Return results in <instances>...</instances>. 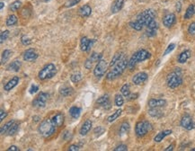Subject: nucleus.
<instances>
[{
  "label": "nucleus",
  "instance_id": "nucleus-1",
  "mask_svg": "<svg viewBox=\"0 0 195 151\" xmlns=\"http://www.w3.org/2000/svg\"><path fill=\"white\" fill-rule=\"evenodd\" d=\"M128 63H129V60L126 59V58H123L121 59L119 62H117L114 66H113V69L109 71L106 75V78L108 80H114L115 78L119 77L123 72L124 70L127 69L128 67Z\"/></svg>",
  "mask_w": 195,
  "mask_h": 151
},
{
  "label": "nucleus",
  "instance_id": "nucleus-2",
  "mask_svg": "<svg viewBox=\"0 0 195 151\" xmlns=\"http://www.w3.org/2000/svg\"><path fill=\"white\" fill-rule=\"evenodd\" d=\"M56 129L57 127L53 123L52 120L45 119L40 122L38 128V131L43 138H49L56 132Z\"/></svg>",
  "mask_w": 195,
  "mask_h": 151
},
{
  "label": "nucleus",
  "instance_id": "nucleus-3",
  "mask_svg": "<svg viewBox=\"0 0 195 151\" xmlns=\"http://www.w3.org/2000/svg\"><path fill=\"white\" fill-rule=\"evenodd\" d=\"M166 84L168 87L175 89L178 87L179 85L183 84V77H182V72L180 69H176L175 71H173L167 75L166 77Z\"/></svg>",
  "mask_w": 195,
  "mask_h": 151
},
{
  "label": "nucleus",
  "instance_id": "nucleus-4",
  "mask_svg": "<svg viewBox=\"0 0 195 151\" xmlns=\"http://www.w3.org/2000/svg\"><path fill=\"white\" fill-rule=\"evenodd\" d=\"M151 57V54L150 52H148L146 50H139L137 52H135L132 57L131 58V59L129 60V63H128V67L129 69H132L138 62H141V61H144L147 59H149Z\"/></svg>",
  "mask_w": 195,
  "mask_h": 151
},
{
  "label": "nucleus",
  "instance_id": "nucleus-5",
  "mask_svg": "<svg viewBox=\"0 0 195 151\" xmlns=\"http://www.w3.org/2000/svg\"><path fill=\"white\" fill-rule=\"evenodd\" d=\"M57 73V68L54 64L52 63H49L47 65H45L44 67H43L39 74H38V77L40 80H47V79H51Z\"/></svg>",
  "mask_w": 195,
  "mask_h": 151
},
{
  "label": "nucleus",
  "instance_id": "nucleus-6",
  "mask_svg": "<svg viewBox=\"0 0 195 151\" xmlns=\"http://www.w3.org/2000/svg\"><path fill=\"white\" fill-rule=\"evenodd\" d=\"M155 17L156 13L153 9H147L137 16V20L143 26H147L151 21L155 19Z\"/></svg>",
  "mask_w": 195,
  "mask_h": 151
},
{
  "label": "nucleus",
  "instance_id": "nucleus-7",
  "mask_svg": "<svg viewBox=\"0 0 195 151\" xmlns=\"http://www.w3.org/2000/svg\"><path fill=\"white\" fill-rule=\"evenodd\" d=\"M152 124L147 121H141L137 122L135 126V132L138 137H144L148 131H152Z\"/></svg>",
  "mask_w": 195,
  "mask_h": 151
},
{
  "label": "nucleus",
  "instance_id": "nucleus-8",
  "mask_svg": "<svg viewBox=\"0 0 195 151\" xmlns=\"http://www.w3.org/2000/svg\"><path fill=\"white\" fill-rule=\"evenodd\" d=\"M50 97V95L44 92H41L38 95V96L32 101V105L37 108H44L46 103Z\"/></svg>",
  "mask_w": 195,
  "mask_h": 151
},
{
  "label": "nucleus",
  "instance_id": "nucleus-9",
  "mask_svg": "<svg viewBox=\"0 0 195 151\" xmlns=\"http://www.w3.org/2000/svg\"><path fill=\"white\" fill-rule=\"evenodd\" d=\"M106 69H107V62L103 59L99 60L96 64V66L95 67V69H94L95 77H96L97 78H101L105 74Z\"/></svg>",
  "mask_w": 195,
  "mask_h": 151
},
{
  "label": "nucleus",
  "instance_id": "nucleus-10",
  "mask_svg": "<svg viewBox=\"0 0 195 151\" xmlns=\"http://www.w3.org/2000/svg\"><path fill=\"white\" fill-rule=\"evenodd\" d=\"M180 124L183 129H187V131H191V129H195V122L189 114H185L184 116H183Z\"/></svg>",
  "mask_w": 195,
  "mask_h": 151
},
{
  "label": "nucleus",
  "instance_id": "nucleus-11",
  "mask_svg": "<svg viewBox=\"0 0 195 151\" xmlns=\"http://www.w3.org/2000/svg\"><path fill=\"white\" fill-rule=\"evenodd\" d=\"M95 40H88L87 37H82L80 40V48L82 51H87L93 46Z\"/></svg>",
  "mask_w": 195,
  "mask_h": 151
},
{
  "label": "nucleus",
  "instance_id": "nucleus-12",
  "mask_svg": "<svg viewBox=\"0 0 195 151\" xmlns=\"http://www.w3.org/2000/svg\"><path fill=\"white\" fill-rule=\"evenodd\" d=\"M176 16L175 14H168L163 18V25L167 28L172 27L176 24Z\"/></svg>",
  "mask_w": 195,
  "mask_h": 151
},
{
  "label": "nucleus",
  "instance_id": "nucleus-13",
  "mask_svg": "<svg viewBox=\"0 0 195 151\" xmlns=\"http://www.w3.org/2000/svg\"><path fill=\"white\" fill-rule=\"evenodd\" d=\"M38 57H39V55L35 52V51L33 49L26 50L24 52V55H23L24 60L25 61H28V62H32V61L36 60L38 59Z\"/></svg>",
  "mask_w": 195,
  "mask_h": 151
},
{
  "label": "nucleus",
  "instance_id": "nucleus-14",
  "mask_svg": "<svg viewBox=\"0 0 195 151\" xmlns=\"http://www.w3.org/2000/svg\"><path fill=\"white\" fill-rule=\"evenodd\" d=\"M147 77H148L147 74L145 73V72L137 73L136 75L133 76V77H132V82H133V84H135V85H141V84H143L144 82L147 81Z\"/></svg>",
  "mask_w": 195,
  "mask_h": 151
},
{
  "label": "nucleus",
  "instance_id": "nucleus-15",
  "mask_svg": "<svg viewBox=\"0 0 195 151\" xmlns=\"http://www.w3.org/2000/svg\"><path fill=\"white\" fill-rule=\"evenodd\" d=\"M92 125H93V123H92V121H91V120H86V121L83 123L82 127L80 128V131H79L80 135L85 136L86 134H87V133L90 131V129H91V128H92Z\"/></svg>",
  "mask_w": 195,
  "mask_h": 151
},
{
  "label": "nucleus",
  "instance_id": "nucleus-16",
  "mask_svg": "<svg viewBox=\"0 0 195 151\" xmlns=\"http://www.w3.org/2000/svg\"><path fill=\"white\" fill-rule=\"evenodd\" d=\"M96 103L100 104L101 106H103V108H105V109H110L111 108V103H110L109 95H103V96L98 98Z\"/></svg>",
  "mask_w": 195,
  "mask_h": 151
},
{
  "label": "nucleus",
  "instance_id": "nucleus-17",
  "mask_svg": "<svg viewBox=\"0 0 195 151\" xmlns=\"http://www.w3.org/2000/svg\"><path fill=\"white\" fill-rule=\"evenodd\" d=\"M166 104V101L164 99H150L148 101V106L150 108H160Z\"/></svg>",
  "mask_w": 195,
  "mask_h": 151
},
{
  "label": "nucleus",
  "instance_id": "nucleus-18",
  "mask_svg": "<svg viewBox=\"0 0 195 151\" xmlns=\"http://www.w3.org/2000/svg\"><path fill=\"white\" fill-rule=\"evenodd\" d=\"M19 83V77H12L6 84H5L4 85V90L5 91H10L12 90L14 87L17 85V84Z\"/></svg>",
  "mask_w": 195,
  "mask_h": 151
},
{
  "label": "nucleus",
  "instance_id": "nucleus-19",
  "mask_svg": "<svg viewBox=\"0 0 195 151\" xmlns=\"http://www.w3.org/2000/svg\"><path fill=\"white\" fill-rule=\"evenodd\" d=\"M92 13V8L89 5H84L78 9V14L82 17H88Z\"/></svg>",
  "mask_w": 195,
  "mask_h": 151
},
{
  "label": "nucleus",
  "instance_id": "nucleus-20",
  "mask_svg": "<svg viewBox=\"0 0 195 151\" xmlns=\"http://www.w3.org/2000/svg\"><path fill=\"white\" fill-rule=\"evenodd\" d=\"M51 120H52L53 123L55 124V126H56L57 128H58V127H60V126L63 125L64 121H65V116H64V114L58 113L55 114V115L52 117Z\"/></svg>",
  "mask_w": 195,
  "mask_h": 151
},
{
  "label": "nucleus",
  "instance_id": "nucleus-21",
  "mask_svg": "<svg viewBox=\"0 0 195 151\" xmlns=\"http://www.w3.org/2000/svg\"><path fill=\"white\" fill-rule=\"evenodd\" d=\"M123 5H124V0H115L111 7L112 13L116 14V13L120 12L121 10V8L123 7Z\"/></svg>",
  "mask_w": 195,
  "mask_h": 151
},
{
  "label": "nucleus",
  "instance_id": "nucleus-22",
  "mask_svg": "<svg viewBox=\"0 0 195 151\" xmlns=\"http://www.w3.org/2000/svg\"><path fill=\"white\" fill-rule=\"evenodd\" d=\"M22 67V62L18 59H15L14 61H12L7 67V70L10 71H14V72H18L20 70Z\"/></svg>",
  "mask_w": 195,
  "mask_h": 151
},
{
  "label": "nucleus",
  "instance_id": "nucleus-23",
  "mask_svg": "<svg viewBox=\"0 0 195 151\" xmlns=\"http://www.w3.org/2000/svg\"><path fill=\"white\" fill-rule=\"evenodd\" d=\"M190 57H191V51L189 50H186V51L181 52L180 55L178 56V62L181 64H183L189 59Z\"/></svg>",
  "mask_w": 195,
  "mask_h": 151
},
{
  "label": "nucleus",
  "instance_id": "nucleus-24",
  "mask_svg": "<svg viewBox=\"0 0 195 151\" xmlns=\"http://www.w3.org/2000/svg\"><path fill=\"white\" fill-rule=\"evenodd\" d=\"M171 133H172L171 129H165V131H161V132H159V133L154 138V141H155V142H160V141H162L166 136L170 135Z\"/></svg>",
  "mask_w": 195,
  "mask_h": 151
},
{
  "label": "nucleus",
  "instance_id": "nucleus-25",
  "mask_svg": "<svg viewBox=\"0 0 195 151\" xmlns=\"http://www.w3.org/2000/svg\"><path fill=\"white\" fill-rule=\"evenodd\" d=\"M123 58H124V53H123V52H121V51H120V52H116V53L114 54L113 58L112 59L111 63H110L109 66H110L111 68L113 67L117 62H119V61H120L121 59H123Z\"/></svg>",
  "mask_w": 195,
  "mask_h": 151
},
{
  "label": "nucleus",
  "instance_id": "nucleus-26",
  "mask_svg": "<svg viewBox=\"0 0 195 151\" xmlns=\"http://www.w3.org/2000/svg\"><path fill=\"white\" fill-rule=\"evenodd\" d=\"M69 114L73 119H77V118H79V116L81 114V109L79 107L73 106L69 109Z\"/></svg>",
  "mask_w": 195,
  "mask_h": 151
},
{
  "label": "nucleus",
  "instance_id": "nucleus-27",
  "mask_svg": "<svg viewBox=\"0 0 195 151\" xmlns=\"http://www.w3.org/2000/svg\"><path fill=\"white\" fill-rule=\"evenodd\" d=\"M74 90L70 86H63L59 90V94L63 96H69L73 94Z\"/></svg>",
  "mask_w": 195,
  "mask_h": 151
},
{
  "label": "nucleus",
  "instance_id": "nucleus-28",
  "mask_svg": "<svg viewBox=\"0 0 195 151\" xmlns=\"http://www.w3.org/2000/svg\"><path fill=\"white\" fill-rule=\"evenodd\" d=\"M129 129H131V126H129V122H123L121 127H120V131H119V134L121 136H123L125 134H127L129 131Z\"/></svg>",
  "mask_w": 195,
  "mask_h": 151
},
{
  "label": "nucleus",
  "instance_id": "nucleus-29",
  "mask_svg": "<svg viewBox=\"0 0 195 151\" xmlns=\"http://www.w3.org/2000/svg\"><path fill=\"white\" fill-rule=\"evenodd\" d=\"M148 114L154 118H161L163 116L162 112L158 110V108H150V110L148 111Z\"/></svg>",
  "mask_w": 195,
  "mask_h": 151
},
{
  "label": "nucleus",
  "instance_id": "nucleus-30",
  "mask_svg": "<svg viewBox=\"0 0 195 151\" xmlns=\"http://www.w3.org/2000/svg\"><path fill=\"white\" fill-rule=\"evenodd\" d=\"M14 123V120H11V121H9L8 122H6L5 125H3L2 127H1V129H0V133H1V135H5L6 133H7L8 132V131H9V129L12 127V125Z\"/></svg>",
  "mask_w": 195,
  "mask_h": 151
},
{
  "label": "nucleus",
  "instance_id": "nucleus-31",
  "mask_svg": "<svg viewBox=\"0 0 195 151\" xmlns=\"http://www.w3.org/2000/svg\"><path fill=\"white\" fill-rule=\"evenodd\" d=\"M195 14V6L193 5H190L188 7V8L186 9V12L184 14V19H190L193 16V14Z\"/></svg>",
  "mask_w": 195,
  "mask_h": 151
},
{
  "label": "nucleus",
  "instance_id": "nucleus-32",
  "mask_svg": "<svg viewBox=\"0 0 195 151\" xmlns=\"http://www.w3.org/2000/svg\"><path fill=\"white\" fill-rule=\"evenodd\" d=\"M16 24H17V17H16V15L10 14L6 18V26H13V25H14Z\"/></svg>",
  "mask_w": 195,
  "mask_h": 151
},
{
  "label": "nucleus",
  "instance_id": "nucleus-33",
  "mask_svg": "<svg viewBox=\"0 0 195 151\" xmlns=\"http://www.w3.org/2000/svg\"><path fill=\"white\" fill-rule=\"evenodd\" d=\"M12 55V51L10 50H5L2 53V57H1V63L5 64L8 61V59H10Z\"/></svg>",
  "mask_w": 195,
  "mask_h": 151
},
{
  "label": "nucleus",
  "instance_id": "nucleus-34",
  "mask_svg": "<svg viewBox=\"0 0 195 151\" xmlns=\"http://www.w3.org/2000/svg\"><path fill=\"white\" fill-rule=\"evenodd\" d=\"M114 103H115V105L117 107H121L123 105L124 103V99H123V95H120V94H117L115 95V98H114Z\"/></svg>",
  "mask_w": 195,
  "mask_h": 151
},
{
  "label": "nucleus",
  "instance_id": "nucleus-35",
  "mask_svg": "<svg viewBox=\"0 0 195 151\" xmlns=\"http://www.w3.org/2000/svg\"><path fill=\"white\" fill-rule=\"evenodd\" d=\"M121 93L124 97H128L129 95H131V90H129V84H125L121 88Z\"/></svg>",
  "mask_w": 195,
  "mask_h": 151
},
{
  "label": "nucleus",
  "instance_id": "nucleus-36",
  "mask_svg": "<svg viewBox=\"0 0 195 151\" xmlns=\"http://www.w3.org/2000/svg\"><path fill=\"white\" fill-rule=\"evenodd\" d=\"M121 113H122V110L121 109H119V110H117L115 113H113L112 115H110L109 117H108V119H107V121H109V122H113V121H114L116 119H118V117L121 114Z\"/></svg>",
  "mask_w": 195,
  "mask_h": 151
},
{
  "label": "nucleus",
  "instance_id": "nucleus-37",
  "mask_svg": "<svg viewBox=\"0 0 195 151\" xmlns=\"http://www.w3.org/2000/svg\"><path fill=\"white\" fill-rule=\"evenodd\" d=\"M129 25H131V28H133L136 31H141L142 28H143V25L139 23L138 20H136L134 22H131V23H129Z\"/></svg>",
  "mask_w": 195,
  "mask_h": 151
},
{
  "label": "nucleus",
  "instance_id": "nucleus-38",
  "mask_svg": "<svg viewBox=\"0 0 195 151\" xmlns=\"http://www.w3.org/2000/svg\"><path fill=\"white\" fill-rule=\"evenodd\" d=\"M21 6H22L21 1H19V0H16V1L13 2V3L10 5L9 8H10V10H11L12 12H15V11L19 10V8L21 7Z\"/></svg>",
  "mask_w": 195,
  "mask_h": 151
},
{
  "label": "nucleus",
  "instance_id": "nucleus-39",
  "mask_svg": "<svg viewBox=\"0 0 195 151\" xmlns=\"http://www.w3.org/2000/svg\"><path fill=\"white\" fill-rule=\"evenodd\" d=\"M18 129H19V124L16 123V122H14V123L12 125V127L9 129V131H8L7 134L10 135V136H13V135H14V134L18 131Z\"/></svg>",
  "mask_w": 195,
  "mask_h": 151
},
{
  "label": "nucleus",
  "instance_id": "nucleus-40",
  "mask_svg": "<svg viewBox=\"0 0 195 151\" xmlns=\"http://www.w3.org/2000/svg\"><path fill=\"white\" fill-rule=\"evenodd\" d=\"M82 77H82V74L79 73V72H77V73L71 75L70 80H71L73 83H78V82H80V81L82 80Z\"/></svg>",
  "mask_w": 195,
  "mask_h": 151
},
{
  "label": "nucleus",
  "instance_id": "nucleus-41",
  "mask_svg": "<svg viewBox=\"0 0 195 151\" xmlns=\"http://www.w3.org/2000/svg\"><path fill=\"white\" fill-rule=\"evenodd\" d=\"M102 57L103 55L100 54V53H97V52H93L91 54V56L89 57V59L93 61V62H95V61H99L102 59Z\"/></svg>",
  "mask_w": 195,
  "mask_h": 151
},
{
  "label": "nucleus",
  "instance_id": "nucleus-42",
  "mask_svg": "<svg viewBox=\"0 0 195 151\" xmlns=\"http://www.w3.org/2000/svg\"><path fill=\"white\" fill-rule=\"evenodd\" d=\"M157 29H154V28H148L147 27V31H146V34L148 37H154L157 34Z\"/></svg>",
  "mask_w": 195,
  "mask_h": 151
},
{
  "label": "nucleus",
  "instance_id": "nucleus-43",
  "mask_svg": "<svg viewBox=\"0 0 195 151\" xmlns=\"http://www.w3.org/2000/svg\"><path fill=\"white\" fill-rule=\"evenodd\" d=\"M8 36H9V31L8 30H6V31L2 32L1 35H0V42L3 43L4 41H6L8 38Z\"/></svg>",
  "mask_w": 195,
  "mask_h": 151
},
{
  "label": "nucleus",
  "instance_id": "nucleus-44",
  "mask_svg": "<svg viewBox=\"0 0 195 151\" xmlns=\"http://www.w3.org/2000/svg\"><path fill=\"white\" fill-rule=\"evenodd\" d=\"M81 0H69L68 2L65 3V7H74L75 5L78 4Z\"/></svg>",
  "mask_w": 195,
  "mask_h": 151
},
{
  "label": "nucleus",
  "instance_id": "nucleus-45",
  "mask_svg": "<svg viewBox=\"0 0 195 151\" xmlns=\"http://www.w3.org/2000/svg\"><path fill=\"white\" fill-rule=\"evenodd\" d=\"M21 41H22V43H23V44H24L25 46L30 45L31 43H32L31 39H30V38H28V37H27V36H25V35L22 36V38H21Z\"/></svg>",
  "mask_w": 195,
  "mask_h": 151
},
{
  "label": "nucleus",
  "instance_id": "nucleus-46",
  "mask_svg": "<svg viewBox=\"0 0 195 151\" xmlns=\"http://www.w3.org/2000/svg\"><path fill=\"white\" fill-rule=\"evenodd\" d=\"M188 33L191 36H195V22L191 23L188 27Z\"/></svg>",
  "mask_w": 195,
  "mask_h": 151
},
{
  "label": "nucleus",
  "instance_id": "nucleus-47",
  "mask_svg": "<svg viewBox=\"0 0 195 151\" xmlns=\"http://www.w3.org/2000/svg\"><path fill=\"white\" fill-rule=\"evenodd\" d=\"M175 48H176V44H175V43H171V44H169L168 47L166 48V50H165V52H164V56H165V55L171 53L173 51L175 50Z\"/></svg>",
  "mask_w": 195,
  "mask_h": 151
},
{
  "label": "nucleus",
  "instance_id": "nucleus-48",
  "mask_svg": "<svg viewBox=\"0 0 195 151\" xmlns=\"http://www.w3.org/2000/svg\"><path fill=\"white\" fill-rule=\"evenodd\" d=\"M104 131H105V129H104L103 127L99 126V127H97V128H95V129L94 133H95L96 136H100L101 134H103V133L104 132Z\"/></svg>",
  "mask_w": 195,
  "mask_h": 151
},
{
  "label": "nucleus",
  "instance_id": "nucleus-49",
  "mask_svg": "<svg viewBox=\"0 0 195 151\" xmlns=\"http://www.w3.org/2000/svg\"><path fill=\"white\" fill-rule=\"evenodd\" d=\"M38 91H39V86L36 85H32V86L29 89V92H30L31 95H33V94L37 93Z\"/></svg>",
  "mask_w": 195,
  "mask_h": 151
},
{
  "label": "nucleus",
  "instance_id": "nucleus-50",
  "mask_svg": "<svg viewBox=\"0 0 195 151\" xmlns=\"http://www.w3.org/2000/svg\"><path fill=\"white\" fill-rule=\"evenodd\" d=\"M127 150H128V147L126 145H123V144L119 145L118 147H116L114 148V151H127Z\"/></svg>",
  "mask_w": 195,
  "mask_h": 151
},
{
  "label": "nucleus",
  "instance_id": "nucleus-51",
  "mask_svg": "<svg viewBox=\"0 0 195 151\" xmlns=\"http://www.w3.org/2000/svg\"><path fill=\"white\" fill-rule=\"evenodd\" d=\"M92 65H93V61L90 59H88L87 60L85 61V63H84V67H85L86 69H92Z\"/></svg>",
  "mask_w": 195,
  "mask_h": 151
},
{
  "label": "nucleus",
  "instance_id": "nucleus-52",
  "mask_svg": "<svg viewBox=\"0 0 195 151\" xmlns=\"http://www.w3.org/2000/svg\"><path fill=\"white\" fill-rule=\"evenodd\" d=\"M6 116H7V113L6 111H4L3 109H1V111H0V121H4Z\"/></svg>",
  "mask_w": 195,
  "mask_h": 151
},
{
  "label": "nucleus",
  "instance_id": "nucleus-53",
  "mask_svg": "<svg viewBox=\"0 0 195 151\" xmlns=\"http://www.w3.org/2000/svg\"><path fill=\"white\" fill-rule=\"evenodd\" d=\"M138 97H139V94H131L127 98H128V101H133L137 99Z\"/></svg>",
  "mask_w": 195,
  "mask_h": 151
},
{
  "label": "nucleus",
  "instance_id": "nucleus-54",
  "mask_svg": "<svg viewBox=\"0 0 195 151\" xmlns=\"http://www.w3.org/2000/svg\"><path fill=\"white\" fill-rule=\"evenodd\" d=\"M69 151H77V150H79V147L77 145L74 144V145H71L69 147Z\"/></svg>",
  "mask_w": 195,
  "mask_h": 151
},
{
  "label": "nucleus",
  "instance_id": "nucleus-55",
  "mask_svg": "<svg viewBox=\"0 0 195 151\" xmlns=\"http://www.w3.org/2000/svg\"><path fill=\"white\" fill-rule=\"evenodd\" d=\"M70 138H71L70 132H69V131H65V133H64V135H63V139H64L65 140H68V139H69Z\"/></svg>",
  "mask_w": 195,
  "mask_h": 151
},
{
  "label": "nucleus",
  "instance_id": "nucleus-56",
  "mask_svg": "<svg viewBox=\"0 0 195 151\" xmlns=\"http://www.w3.org/2000/svg\"><path fill=\"white\" fill-rule=\"evenodd\" d=\"M20 148L16 146H11L7 148V151H19Z\"/></svg>",
  "mask_w": 195,
  "mask_h": 151
},
{
  "label": "nucleus",
  "instance_id": "nucleus-57",
  "mask_svg": "<svg viewBox=\"0 0 195 151\" xmlns=\"http://www.w3.org/2000/svg\"><path fill=\"white\" fill-rule=\"evenodd\" d=\"M174 147H175V145H174V144H172V145H170L169 147H167L165 149V151H170V150H173V149H174Z\"/></svg>",
  "mask_w": 195,
  "mask_h": 151
},
{
  "label": "nucleus",
  "instance_id": "nucleus-58",
  "mask_svg": "<svg viewBox=\"0 0 195 151\" xmlns=\"http://www.w3.org/2000/svg\"><path fill=\"white\" fill-rule=\"evenodd\" d=\"M181 7H182V5H181L180 2H178V3L176 4V10H177V12H180V11H181Z\"/></svg>",
  "mask_w": 195,
  "mask_h": 151
},
{
  "label": "nucleus",
  "instance_id": "nucleus-59",
  "mask_svg": "<svg viewBox=\"0 0 195 151\" xmlns=\"http://www.w3.org/2000/svg\"><path fill=\"white\" fill-rule=\"evenodd\" d=\"M4 7V2H1V9H3Z\"/></svg>",
  "mask_w": 195,
  "mask_h": 151
},
{
  "label": "nucleus",
  "instance_id": "nucleus-60",
  "mask_svg": "<svg viewBox=\"0 0 195 151\" xmlns=\"http://www.w3.org/2000/svg\"><path fill=\"white\" fill-rule=\"evenodd\" d=\"M44 2H49V1H51V0H43Z\"/></svg>",
  "mask_w": 195,
  "mask_h": 151
},
{
  "label": "nucleus",
  "instance_id": "nucleus-61",
  "mask_svg": "<svg viewBox=\"0 0 195 151\" xmlns=\"http://www.w3.org/2000/svg\"><path fill=\"white\" fill-rule=\"evenodd\" d=\"M191 151H195V148H191Z\"/></svg>",
  "mask_w": 195,
  "mask_h": 151
}]
</instances>
